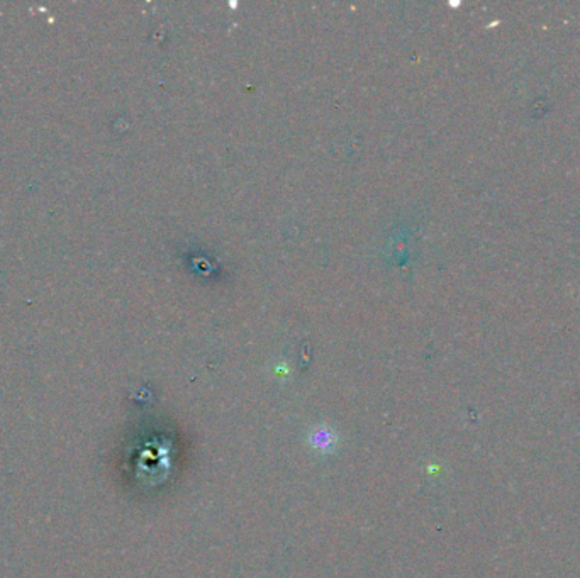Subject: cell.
<instances>
[{
	"label": "cell",
	"mask_w": 580,
	"mask_h": 578,
	"mask_svg": "<svg viewBox=\"0 0 580 578\" xmlns=\"http://www.w3.org/2000/svg\"><path fill=\"white\" fill-rule=\"evenodd\" d=\"M309 443L316 452H333L334 445L338 443V438L334 431L327 428H318L312 433L309 434Z\"/></svg>",
	"instance_id": "obj_1"
}]
</instances>
